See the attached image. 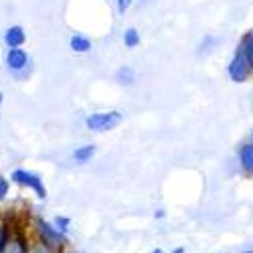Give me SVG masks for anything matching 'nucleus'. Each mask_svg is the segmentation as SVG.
Listing matches in <instances>:
<instances>
[{
  "label": "nucleus",
  "instance_id": "f257e3e1",
  "mask_svg": "<svg viewBox=\"0 0 253 253\" xmlns=\"http://www.w3.org/2000/svg\"><path fill=\"white\" fill-rule=\"evenodd\" d=\"M10 182L18 184V186H25V188H31V191L37 195V199L45 201L47 199V186L43 182V176L39 172H33V170H27V168H14L10 172Z\"/></svg>",
  "mask_w": 253,
  "mask_h": 253
},
{
  "label": "nucleus",
  "instance_id": "f03ea898",
  "mask_svg": "<svg viewBox=\"0 0 253 253\" xmlns=\"http://www.w3.org/2000/svg\"><path fill=\"white\" fill-rule=\"evenodd\" d=\"M124 116L122 112H97V114H91L85 118V128L91 130V132H110L114 128H118V126L122 124Z\"/></svg>",
  "mask_w": 253,
  "mask_h": 253
},
{
  "label": "nucleus",
  "instance_id": "7ed1b4c3",
  "mask_svg": "<svg viewBox=\"0 0 253 253\" xmlns=\"http://www.w3.org/2000/svg\"><path fill=\"white\" fill-rule=\"evenodd\" d=\"M35 229H37L39 241H43L53 251H61L63 245H65V233H61L53 223H49L45 219H37L35 221Z\"/></svg>",
  "mask_w": 253,
  "mask_h": 253
},
{
  "label": "nucleus",
  "instance_id": "20e7f679",
  "mask_svg": "<svg viewBox=\"0 0 253 253\" xmlns=\"http://www.w3.org/2000/svg\"><path fill=\"white\" fill-rule=\"evenodd\" d=\"M4 63H6L8 71H12L14 75H23L29 69V65H31V57H29L27 49L14 47V49H6Z\"/></svg>",
  "mask_w": 253,
  "mask_h": 253
},
{
  "label": "nucleus",
  "instance_id": "39448f33",
  "mask_svg": "<svg viewBox=\"0 0 253 253\" xmlns=\"http://www.w3.org/2000/svg\"><path fill=\"white\" fill-rule=\"evenodd\" d=\"M227 73L231 77V81H235V83H245L251 75V67H249V63L245 59V55L237 49L235 55L231 57L229 61V67H227Z\"/></svg>",
  "mask_w": 253,
  "mask_h": 253
},
{
  "label": "nucleus",
  "instance_id": "423d86ee",
  "mask_svg": "<svg viewBox=\"0 0 253 253\" xmlns=\"http://www.w3.org/2000/svg\"><path fill=\"white\" fill-rule=\"evenodd\" d=\"M27 249H29V243H27L23 229L10 227L6 241L2 243V247H0V253H27Z\"/></svg>",
  "mask_w": 253,
  "mask_h": 253
},
{
  "label": "nucleus",
  "instance_id": "0eeeda50",
  "mask_svg": "<svg viewBox=\"0 0 253 253\" xmlns=\"http://www.w3.org/2000/svg\"><path fill=\"white\" fill-rule=\"evenodd\" d=\"M2 41H4V45L6 49H14V47H25L27 43V31L20 27V25H12L4 31L2 35Z\"/></svg>",
  "mask_w": 253,
  "mask_h": 253
},
{
  "label": "nucleus",
  "instance_id": "6e6552de",
  "mask_svg": "<svg viewBox=\"0 0 253 253\" xmlns=\"http://www.w3.org/2000/svg\"><path fill=\"white\" fill-rule=\"evenodd\" d=\"M73 160L77 164H87L93 156H95V144H83V146H77L73 150Z\"/></svg>",
  "mask_w": 253,
  "mask_h": 253
},
{
  "label": "nucleus",
  "instance_id": "1a4fd4ad",
  "mask_svg": "<svg viewBox=\"0 0 253 253\" xmlns=\"http://www.w3.org/2000/svg\"><path fill=\"white\" fill-rule=\"evenodd\" d=\"M69 49L77 55H83V53H89L91 51V41L85 37V35H73L69 39Z\"/></svg>",
  "mask_w": 253,
  "mask_h": 253
},
{
  "label": "nucleus",
  "instance_id": "9d476101",
  "mask_svg": "<svg viewBox=\"0 0 253 253\" xmlns=\"http://www.w3.org/2000/svg\"><path fill=\"white\" fill-rule=\"evenodd\" d=\"M239 160L247 174H253V144H241L239 148Z\"/></svg>",
  "mask_w": 253,
  "mask_h": 253
},
{
  "label": "nucleus",
  "instance_id": "9b49d317",
  "mask_svg": "<svg viewBox=\"0 0 253 253\" xmlns=\"http://www.w3.org/2000/svg\"><path fill=\"white\" fill-rule=\"evenodd\" d=\"M239 51L245 55L249 67L253 69V31H249L243 39H241V45H239Z\"/></svg>",
  "mask_w": 253,
  "mask_h": 253
},
{
  "label": "nucleus",
  "instance_id": "f8f14e48",
  "mask_svg": "<svg viewBox=\"0 0 253 253\" xmlns=\"http://www.w3.org/2000/svg\"><path fill=\"white\" fill-rule=\"evenodd\" d=\"M116 79H118V83H122V85H132L136 81V71L130 65H124L116 71Z\"/></svg>",
  "mask_w": 253,
  "mask_h": 253
},
{
  "label": "nucleus",
  "instance_id": "ddd939ff",
  "mask_svg": "<svg viewBox=\"0 0 253 253\" xmlns=\"http://www.w3.org/2000/svg\"><path fill=\"white\" fill-rule=\"evenodd\" d=\"M124 45L128 47V49H136L140 45V31L130 27V29H126L124 31Z\"/></svg>",
  "mask_w": 253,
  "mask_h": 253
},
{
  "label": "nucleus",
  "instance_id": "4468645a",
  "mask_svg": "<svg viewBox=\"0 0 253 253\" xmlns=\"http://www.w3.org/2000/svg\"><path fill=\"white\" fill-rule=\"evenodd\" d=\"M27 253H55L51 247H47L43 241H33V243H29V249H27Z\"/></svg>",
  "mask_w": 253,
  "mask_h": 253
},
{
  "label": "nucleus",
  "instance_id": "2eb2a0df",
  "mask_svg": "<svg viewBox=\"0 0 253 253\" xmlns=\"http://www.w3.org/2000/svg\"><path fill=\"white\" fill-rule=\"evenodd\" d=\"M69 223L71 221L67 217H55V221H53V225L61 231V233H65V235H67V231H69Z\"/></svg>",
  "mask_w": 253,
  "mask_h": 253
},
{
  "label": "nucleus",
  "instance_id": "dca6fc26",
  "mask_svg": "<svg viewBox=\"0 0 253 253\" xmlns=\"http://www.w3.org/2000/svg\"><path fill=\"white\" fill-rule=\"evenodd\" d=\"M8 191H10V180H8L6 176L0 174V201H4V199H6Z\"/></svg>",
  "mask_w": 253,
  "mask_h": 253
},
{
  "label": "nucleus",
  "instance_id": "f3484780",
  "mask_svg": "<svg viewBox=\"0 0 253 253\" xmlns=\"http://www.w3.org/2000/svg\"><path fill=\"white\" fill-rule=\"evenodd\" d=\"M134 0H116V6H118V12L124 14V12H128L130 6H132Z\"/></svg>",
  "mask_w": 253,
  "mask_h": 253
},
{
  "label": "nucleus",
  "instance_id": "a211bd4d",
  "mask_svg": "<svg viewBox=\"0 0 253 253\" xmlns=\"http://www.w3.org/2000/svg\"><path fill=\"white\" fill-rule=\"evenodd\" d=\"M8 223L6 221H0V247H2V243L6 241V235H8Z\"/></svg>",
  "mask_w": 253,
  "mask_h": 253
},
{
  "label": "nucleus",
  "instance_id": "6ab92c4d",
  "mask_svg": "<svg viewBox=\"0 0 253 253\" xmlns=\"http://www.w3.org/2000/svg\"><path fill=\"white\" fill-rule=\"evenodd\" d=\"M2 103H4V93L0 91V116H2Z\"/></svg>",
  "mask_w": 253,
  "mask_h": 253
},
{
  "label": "nucleus",
  "instance_id": "aec40b11",
  "mask_svg": "<svg viewBox=\"0 0 253 253\" xmlns=\"http://www.w3.org/2000/svg\"><path fill=\"white\" fill-rule=\"evenodd\" d=\"M172 253H184V249H182V247H178V249H174Z\"/></svg>",
  "mask_w": 253,
  "mask_h": 253
},
{
  "label": "nucleus",
  "instance_id": "412c9836",
  "mask_svg": "<svg viewBox=\"0 0 253 253\" xmlns=\"http://www.w3.org/2000/svg\"><path fill=\"white\" fill-rule=\"evenodd\" d=\"M152 253H162V251H160V249H154V251H152Z\"/></svg>",
  "mask_w": 253,
  "mask_h": 253
},
{
  "label": "nucleus",
  "instance_id": "4be33fe9",
  "mask_svg": "<svg viewBox=\"0 0 253 253\" xmlns=\"http://www.w3.org/2000/svg\"><path fill=\"white\" fill-rule=\"evenodd\" d=\"M247 253H253V251H247Z\"/></svg>",
  "mask_w": 253,
  "mask_h": 253
}]
</instances>
